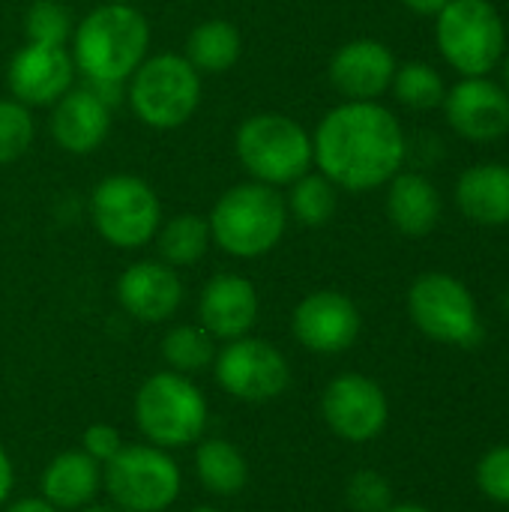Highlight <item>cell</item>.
Segmentation results:
<instances>
[{
  "mask_svg": "<svg viewBox=\"0 0 509 512\" xmlns=\"http://www.w3.org/2000/svg\"><path fill=\"white\" fill-rule=\"evenodd\" d=\"M312 156L318 171L339 189L372 192L402 171L408 141L390 108L345 99L315 126Z\"/></svg>",
  "mask_w": 509,
  "mask_h": 512,
  "instance_id": "obj_1",
  "label": "cell"
},
{
  "mask_svg": "<svg viewBox=\"0 0 509 512\" xmlns=\"http://www.w3.org/2000/svg\"><path fill=\"white\" fill-rule=\"evenodd\" d=\"M72 60L87 81L126 84L150 48V24L132 3H99L72 30Z\"/></svg>",
  "mask_w": 509,
  "mask_h": 512,
  "instance_id": "obj_2",
  "label": "cell"
},
{
  "mask_svg": "<svg viewBox=\"0 0 509 512\" xmlns=\"http://www.w3.org/2000/svg\"><path fill=\"white\" fill-rule=\"evenodd\" d=\"M288 204L276 186L246 180L225 189L210 216V237L213 243L231 258H261L273 252L285 231H288Z\"/></svg>",
  "mask_w": 509,
  "mask_h": 512,
  "instance_id": "obj_3",
  "label": "cell"
},
{
  "mask_svg": "<svg viewBox=\"0 0 509 512\" xmlns=\"http://www.w3.org/2000/svg\"><path fill=\"white\" fill-rule=\"evenodd\" d=\"M234 153L246 174L267 186H291L312 171V135L288 114L258 111L234 132Z\"/></svg>",
  "mask_w": 509,
  "mask_h": 512,
  "instance_id": "obj_4",
  "label": "cell"
},
{
  "mask_svg": "<svg viewBox=\"0 0 509 512\" xmlns=\"http://www.w3.org/2000/svg\"><path fill=\"white\" fill-rule=\"evenodd\" d=\"M135 426L147 444L183 450L201 441L207 429V399L189 375L156 372L135 393Z\"/></svg>",
  "mask_w": 509,
  "mask_h": 512,
  "instance_id": "obj_5",
  "label": "cell"
},
{
  "mask_svg": "<svg viewBox=\"0 0 509 512\" xmlns=\"http://www.w3.org/2000/svg\"><path fill=\"white\" fill-rule=\"evenodd\" d=\"M126 99L147 129H180L201 105V72L183 54H147L129 75Z\"/></svg>",
  "mask_w": 509,
  "mask_h": 512,
  "instance_id": "obj_6",
  "label": "cell"
},
{
  "mask_svg": "<svg viewBox=\"0 0 509 512\" xmlns=\"http://www.w3.org/2000/svg\"><path fill=\"white\" fill-rule=\"evenodd\" d=\"M441 57L462 75H489L507 51V27L489 0H450L435 15Z\"/></svg>",
  "mask_w": 509,
  "mask_h": 512,
  "instance_id": "obj_7",
  "label": "cell"
},
{
  "mask_svg": "<svg viewBox=\"0 0 509 512\" xmlns=\"http://www.w3.org/2000/svg\"><path fill=\"white\" fill-rule=\"evenodd\" d=\"M90 222L114 249L147 246L162 225V201L156 189L135 174H111L90 192Z\"/></svg>",
  "mask_w": 509,
  "mask_h": 512,
  "instance_id": "obj_8",
  "label": "cell"
},
{
  "mask_svg": "<svg viewBox=\"0 0 509 512\" xmlns=\"http://www.w3.org/2000/svg\"><path fill=\"white\" fill-rule=\"evenodd\" d=\"M102 489L126 512H165L183 489V477L168 450L153 444H123L102 465Z\"/></svg>",
  "mask_w": 509,
  "mask_h": 512,
  "instance_id": "obj_9",
  "label": "cell"
},
{
  "mask_svg": "<svg viewBox=\"0 0 509 512\" xmlns=\"http://www.w3.org/2000/svg\"><path fill=\"white\" fill-rule=\"evenodd\" d=\"M408 315L414 327L441 345L474 348L483 339V321L468 285L450 273H423L408 288Z\"/></svg>",
  "mask_w": 509,
  "mask_h": 512,
  "instance_id": "obj_10",
  "label": "cell"
},
{
  "mask_svg": "<svg viewBox=\"0 0 509 512\" xmlns=\"http://www.w3.org/2000/svg\"><path fill=\"white\" fill-rule=\"evenodd\" d=\"M213 375L228 396L249 405L273 402L291 384V366L285 354L273 342L255 336L225 342V348L216 351Z\"/></svg>",
  "mask_w": 509,
  "mask_h": 512,
  "instance_id": "obj_11",
  "label": "cell"
},
{
  "mask_svg": "<svg viewBox=\"0 0 509 512\" xmlns=\"http://www.w3.org/2000/svg\"><path fill=\"white\" fill-rule=\"evenodd\" d=\"M321 414L336 438L348 444H369L387 429L390 402L378 381L360 372H345L327 384Z\"/></svg>",
  "mask_w": 509,
  "mask_h": 512,
  "instance_id": "obj_12",
  "label": "cell"
},
{
  "mask_svg": "<svg viewBox=\"0 0 509 512\" xmlns=\"http://www.w3.org/2000/svg\"><path fill=\"white\" fill-rule=\"evenodd\" d=\"M294 336L297 342L312 351V354H342L348 351L360 330H363V318L357 303L342 294V291H312L306 294L291 318Z\"/></svg>",
  "mask_w": 509,
  "mask_h": 512,
  "instance_id": "obj_13",
  "label": "cell"
},
{
  "mask_svg": "<svg viewBox=\"0 0 509 512\" xmlns=\"http://www.w3.org/2000/svg\"><path fill=\"white\" fill-rule=\"evenodd\" d=\"M444 114L456 135L474 144L498 141L509 132V93L489 75L462 78L444 96Z\"/></svg>",
  "mask_w": 509,
  "mask_h": 512,
  "instance_id": "obj_14",
  "label": "cell"
},
{
  "mask_svg": "<svg viewBox=\"0 0 509 512\" xmlns=\"http://www.w3.org/2000/svg\"><path fill=\"white\" fill-rule=\"evenodd\" d=\"M9 93L27 108L54 105L63 93L75 87V60L69 45H39L24 42L9 60Z\"/></svg>",
  "mask_w": 509,
  "mask_h": 512,
  "instance_id": "obj_15",
  "label": "cell"
},
{
  "mask_svg": "<svg viewBox=\"0 0 509 512\" xmlns=\"http://www.w3.org/2000/svg\"><path fill=\"white\" fill-rule=\"evenodd\" d=\"M396 57L381 39H351L330 57L327 78L351 102H378L393 84Z\"/></svg>",
  "mask_w": 509,
  "mask_h": 512,
  "instance_id": "obj_16",
  "label": "cell"
},
{
  "mask_svg": "<svg viewBox=\"0 0 509 512\" xmlns=\"http://www.w3.org/2000/svg\"><path fill=\"white\" fill-rule=\"evenodd\" d=\"M258 321V291L240 273H216L198 297V324L216 342H234L252 333Z\"/></svg>",
  "mask_w": 509,
  "mask_h": 512,
  "instance_id": "obj_17",
  "label": "cell"
},
{
  "mask_svg": "<svg viewBox=\"0 0 509 512\" xmlns=\"http://www.w3.org/2000/svg\"><path fill=\"white\" fill-rule=\"evenodd\" d=\"M117 303L141 324H162L180 309L183 282L165 261H135L117 279Z\"/></svg>",
  "mask_w": 509,
  "mask_h": 512,
  "instance_id": "obj_18",
  "label": "cell"
},
{
  "mask_svg": "<svg viewBox=\"0 0 509 512\" xmlns=\"http://www.w3.org/2000/svg\"><path fill=\"white\" fill-rule=\"evenodd\" d=\"M48 129L63 153L87 156L99 150L111 132V105H105L87 84L72 87L51 105Z\"/></svg>",
  "mask_w": 509,
  "mask_h": 512,
  "instance_id": "obj_19",
  "label": "cell"
},
{
  "mask_svg": "<svg viewBox=\"0 0 509 512\" xmlns=\"http://www.w3.org/2000/svg\"><path fill=\"white\" fill-rule=\"evenodd\" d=\"M387 219L405 237H426L441 222V192L420 171H399L387 183Z\"/></svg>",
  "mask_w": 509,
  "mask_h": 512,
  "instance_id": "obj_20",
  "label": "cell"
},
{
  "mask_svg": "<svg viewBox=\"0 0 509 512\" xmlns=\"http://www.w3.org/2000/svg\"><path fill=\"white\" fill-rule=\"evenodd\" d=\"M102 489V465L93 462L84 450H66L54 456L39 477V498L54 510L78 512L90 507Z\"/></svg>",
  "mask_w": 509,
  "mask_h": 512,
  "instance_id": "obj_21",
  "label": "cell"
},
{
  "mask_svg": "<svg viewBox=\"0 0 509 512\" xmlns=\"http://www.w3.org/2000/svg\"><path fill=\"white\" fill-rule=\"evenodd\" d=\"M456 207L474 225L483 228L509 225V165L480 162L462 171L456 183Z\"/></svg>",
  "mask_w": 509,
  "mask_h": 512,
  "instance_id": "obj_22",
  "label": "cell"
},
{
  "mask_svg": "<svg viewBox=\"0 0 509 512\" xmlns=\"http://www.w3.org/2000/svg\"><path fill=\"white\" fill-rule=\"evenodd\" d=\"M243 54V36L237 24L228 18H207L192 27L186 36V51L183 57L201 72V75H222L237 66Z\"/></svg>",
  "mask_w": 509,
  "mask_h": 512,
  "instance_id": "obj_23",
  "label": "cell"
},
{
  "mask_svg": "<svg viewBox=\"0 0 509 512\" xmlns=\"http://www.w3.org/2000/svg\"><path fill=\"white\" fill-rule=\"evenodd\" d=\"M195 474H198L201 486L210 495H219V498H234L249 483L246 456L225 438H210V441L198 444V450H195Z\"/></svg>",
  "mask_w": 509,
  "mask_h": 512,
  "instance_id": "obj_24",
  "label": "cell"
},
{
  "mask_svg": "<svg viewBox=\"0 0 509 512\" xmlns=\"http://www.w3.org/2000/svg\"><path fill=\"white\" fill-rule=\"evenodd\" d=\"M153 240H156V249H159V261L171 264L174 270L198 264L207 255L210 243H213L207 219L195 216V213L171 216L168 222L159 225Z\"/></svg>",
  "mask_w": 509,
  "mask_h": 512,
  "instance_id": "obj_25",
  "label": "cell"
},
{
  "mask_svg": "<svg viewBox=\"0 0 509 512\" xmlns=\"http://www.w3.org/2000/svg\"><path fill=\"white\" fill-rule=\"evenodd\" d=\"M288 216L306 228H321L336 216L339 207V186L327 180L321 171H306L288 186Z\"/></svg>",
  "mask_w": 509,
  "mask_h": 512,
  "instance_id": "obj_26",
  "label": "cell"
},
{
  "mask_svg": "<svg viewBox=\"0 0 509 512\" xmlns=\"http://www.w3.org/2000/svg\"><path fill=\"white\" fill-rule=\"evenodd\" d=\"M159 354L171 372L195 375L213 366L216 360V339L201 324H180L162 336Z\"/></svg>",
  "mask_w": 509,
  "mask_h": 512,
  "instance_id": "obj_27",
  "label": "cell"
},
{
  "mask_svg": "<svg viewBox=\"0 0 509 512\" xmlns=\"http://www.w3.org/2000/svg\"><path fill=\"white\" fill-rule=\"evenodd\" d=\"M390 90L411 111H432L447 96L444 75L432 63H423V60H411V63L396 66Z\"/></svg>",
  "mask_w": 509,
  "mask_h": 512,
  "instance_id": "obj_28",
  "label": "cell"
},
{
  "mask_svg": "<svg viewBox=\"0 0 509 512\" xmlns=\"http://www.w3.org/2000/svg\"><path fill=\"white\" fill-rule=\"evenodd\" d=\"M72 15L60 0H33L24 12V36L39 45H69Z\"/></svg>",
  "mask_w": 509,
  "mask_h": 512,
  "instance_id": "obj_29",
  "label": "cell"
},
{
  "mask_svg": "<svg viewBox=\"0 0 509 512\" xmlns=\"http://www.w3.org/2000/svg\"><path fill=\"white\" fill-rule=\"evenodd\" d=\"M36 135V123L27 105L18 99H0V165L21 159Z\"/></svg>",
  "mask_w": 509,
  "mask_h": 512,
  "instance_id": "obj_30",
  "label": "cell"
},
{
  "mask_svg": "<svg viewBox=\"0 0 509 512\" xmlns=\"http://www.w3.org/2000/svg\"><path fill=\"white\" fill-rule=\"evenodd\" d=\"M348 507L354 512H387L393 507V486L378 471H357L345 489Z\"/></svg>",
  "mask_w": 509,
  "mask_h": 512,
  "instance_id": "obj_31",
  "label": "cell"
},
{
  "mask_svg": "<svg viewBox=\"0 0 509 512\" xmlns=\"http://www.w3.org/2000/svg\"><path fill=\"white\" fill-rule=\"evenodd\" d=\"M477 486L489 501L509 507V444L483 453L477 462Z\"/></svg>",
  "mask_w": 509,
  "mask_h": 512,
  "instance_id": "obj_32",
  "label": "cell"
},
{
  "mask_svg": "<svg viewBox=\"0 0 509 512\" xmlns=\"http://www.w3.org/2000/svg\"><path fill=\"white\" fill-rule=\"evenodd\" d=\"M81 450H84L93 462L105 465V462H111V459L123 450V438H120V432H117L114 426H108V423H93V426H87L84 435H81Z\"/></svg>",
  "mask_w": 509,
  "mask_h": 512,
  "instance_id": "obj_33",
  "label": "cell"
},
{
  "mask_svg": "<svg viewBox=\"0 0 509 512\" xmlns=\"http://www.w3.org/2000/svg\"><path fill=\"white\" fill-rule=\"evenodd\" d=\"M12 486H15L12 459H9V453L0 447V507H3V504H6V498L12 495Z\"/></svg>",
  "mask_w": 509,
  "mask_h": 512,
  "instance_id": "obj_34",
  "label": "cell"
},
{
  "mask_svg": "<svg viewBox=\"0 0 509 512\" xmlns=\"http://www.w3.org/2000/svg\"><path fill=\"white\" fill-rule=\"evenodd\" d=\"M3 512H60V510H54L45 498H21V501L9 504Z\"/></svg>",
  "mask_w": 509,
  "mask_h": 512,
  "instance_id": "obj_35",
  "label": "cell"
},
{
  "mask_svg": "<svg viewBox=\"0 0 509 512\" xmlns=\"http://www.w3.org/2000/svg\"><path fill=\"white\" fill-rule=\"evenodd\" d=\"M450 0H402V6H408L417 15H438Z\"/></svg>",
  "mask_w": 509,
  "mask_h": 512,
  "instance_id": "obj_36",
  "label": "cell"
},
{
  "mask_svg": "<svg viewBox=\"0 0 509 512\" xmlns=\"http://www.w3.org/2000/svg\"><path fill=\"white\" fill-rule=\"evenodd\" d=\"M78 512H126V510H120L117 504H90V507H84V510H78Z\"/></svg>",
  "mask_w": 509,
  "mask_h": 512,
  "instance_id": "obj_37",
  "label": "cell"
},
{
  "mask_svg": "<svg viewBox=\"0 0 509 512\" xmlns=\"http://www.w3.org/2000/svg\"><path fill=\"white\" fill-rule=\"evenodd\" d=\"M387 512H432V510H426V507H420V504H393Z\"/></svg>",
  "mask_w": 509,
  "mask_h": 512,
  "instance_id": "obj_38",
  "label": "cell"
},
{
  "mask_svg": "<svg viewBox=\"0 0 509 512\" xmlns=\"http://www.w3.org/2000/svg\"><path fill=\"white\" fill-rule=\"evenodd\" d=\"M501 63H504V87H507L509 93V54L507 57H501Z\"/></svg>",
  "mask_w": 509,
  "mask_h": 512,
  "instance_id": "obj_39",
  "label": "cell"
},
{
  "mask_svg": "<svg viewBox=\"0 0 509 512\" xmlns=\"http://www.w3.org/2000/svg\"><path fill=\"white\" fill-rule=\"evenodd\" d=\"M504 312H507V315H509V288H507V291H504Z\"/></svg>",
  "mask_w": 509,
  "mask_h": 512,
  "instance_id": "obj_40",
  "label": "cell"
},
{
  "mask_svg": "<svg viewBox=\"0 0 509 512\" xmlns=\"http://www.w3.org/2000/svg\"><path fill=\"white\" fill-rule=\"evenodd\" d=\"M189 512H219V510H213V507H198V510H189Z\"/></svg>",
  "mask_w": 509,
  "mask_h": 512,
  "instance_id": "obj_41",
  "label": "cell"
},
{
  "mask_svg": "<svg viewBox=\"0 0 509 512\" xmlns=\"http://www.w3.org/2000/svg\"><path fill=\"white\" fill-rule=\"evenodd\" d=\"M102 3H129V0H102Z\"/></svg>",
  "mask_w": 509,
  "mask_h": 512,
  "instance_id": "obj_42",
  "label": "cell"
}]
</instances>
